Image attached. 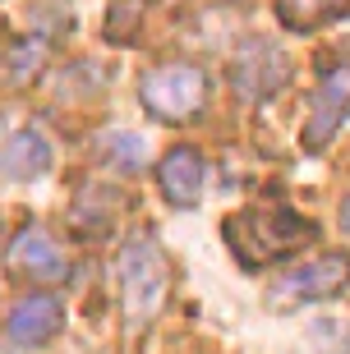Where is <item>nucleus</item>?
<instances>
[{
	"label": "nucleus",
	"mask_w": 350,
	"mask_h": 354,
	"mask_svg": "<svg viewBox=\"0 0 350 354\" xmlns=\"http://www.w3.org/2000/svg\"><path fill=\"white\" fill-rule=\"evenodd\" d=\"M226 244L245 267H272L281 258H295L309 249L318 225L290 207H240L226 216Z\"/></svg>",
	"instance_id": "obj_1"
},
{
	"label": "nucleus",
	"mask_w": 350,
	"mask_h": 354,
	"mask_svg": "<svg viewBox=\"0 0 350 354\" xmlns=\"http://www.w3.org/2000/svg\"><path fill=\"white\" fill-rule=\"evenodd\" d=\"M116 281H120V308H125V322H130V327H148V322L166 308L170 263L148 235H134L130 244L120 249Z\"/></svg>",
	"instance_id": "obj_2"
},
{
	"label": "nucleus",
	"mask_w": 350,
	"mask_h": 354,
	"mask_svg": "<svg viewBox=\"0 0 350 354\" xmlns=\"http://www.w3.org/2000/svg\"><path fill=\"white\" fill-rule=\"evenodd\" d=\"M139 102L157 120H194L208 106V74L189 60H166L139 74Z\"/></svg>",
	"instance_id": "obj_3"
},
{
	"label": "nucleus",
	"mask_w": 350,
	"mask_h": 354,
	"mask_svg": "<svg viewBox=\"0 0 350 354\" xmlns=\"http://www.w3.org/2000/svg\"><path fill=\"white\" fill-rule=\"evenodd\" d=\"M286 79H290V60H286V51L272 37H249L231 60V88L249 106L272 102L286 88Z\"/></svg>",
	"instance_id": "obj_4"
},
{
	"label": "nucleus",
	"mask_w": 350,
	"mask_h": 354,
	"mask_svg": "<svg viewBox=\"0 0 350 354\" xmlns=\"http://www.w3.org/2000/svg\"><path fill=\"white\" fill-rule=\"evenodd\" d=\"M346 115H350V65H332L323 69V79L309 97V120H304V133H299L304 152H323L346 124Z\"/></svg>",
	"instance_id": "obj_5"
},
{
	"label": "nucleus",
	"mask_w": 350,
	"mask_h": 354,
	"mask_svg": "<svg viewBox=\"0 0 350 354\" xmlns=\"http://www.w3.org/2000/svg\"><path fill=\"white\" fill-rule=\"evenodd\" d=\"M65 331V304L55 295H24L5 317V336L14 350H42Z\"/></svg>",
	"instance_id": "obj_6"
},
{
	"label": "nucleus",
	"mask_w": 350,
	"mask_h": 354,
	"mask_svg": "<svg viewBox=\"0 0 350 354\" xmlns=\"http://www.w3.org/2000/svg\"><path fill=\"white\" fill-rule=\"evenodd\" d=\"M203 180H208V166H203V152L198 147L180 143L157 161V184H161L170 207H194L198 198H203Z\"/></svg>",
	"instance_id": "obj_7"
},
{
	"label": "nucleus",
	"mask_w": 350,
	"mask_h": 354,
	"mask_svg": "<svg viewBox=\"0 0 350 354\" xmlns=\"http://www.w3.org/2000/svg\"><path fill=\"white\" fill-rule=\"evenodd\" d=\"M10 267H14V272H24V276H33V281H65V276H69V258L55 249L51 235H42L37 225H28V230L14 235Z\"/></svg>",
	"instance_id": "obj_8"
},
{
	"label": "nucleus",
	"mask_w": 350,
	"mask_h": 354,
	"mask_svg": "<svg viewBox=\"0 0 350 354\" xmlns=\"http://www.w3.org/2000/svg\"><path fill=\"white\" fill-rule=\"evenodd\" d=\"M346 286H350V253H323L318 263H309V267H299V272L286 276V290L299 295V299H309V304L337 299Z\"/></svg>",
	"instance_id": "obj_9"
},
{
	"label": "nucleus",
	"mask_w": 350,
	"mask_h": 354,
	"mask_svg": "<svg viewBox=\"0 0 350 354\" xmlns=\"http://www.w3.org/2000/svg\"><path fill=\"white\" fill-rule=\"evenodd\" d=\"M51 171V143L37 129H19L0 147V175L5 180H42Z\"/></svg>",
	"instance_id": "obj_10"
},
{
	"label": "nucleus",
	"mask_w": 350,
	"mask_h": 354,
	"mask_svg": "<svg viewBox=\"0 0 350 354\" xmlns=\"http://www.w3.org/2000/svg\"><path fill=\"white\" fill-rule=\"evenodd\" d=\"M120 216V194L116 189H83V194L74 198V207H69V230H74L78 239H102L111 225H116Z\"/></svg>",
	"instance_id": "obj_11"
},
{
	"label": "nucleus",
	"mask_w": 350,
	"mask_h": 354,
	"mask_svg": "<svg viewBox=\"0 0 350 354\" xmlns=\"http://www.w3.org/2000/svg\"><path fill=\"white\" fill-rule=\"evenodd\" d=\"M350 0H277V14H281L286 28L295 32H309L313 24H327V19H341Z\"/></svg>",
	"instance_id": "obj_12"
},
{
	"label": "nucleus",
	"mask_w": 350,
	"mask_h": 354,
	"mask_svg": "<svg viewBox=\"0 0 350 354\" xmlns=\"http://www.w3.org/2000/svg\"><path fill=\"white\" fill-rule=\"evenodd\" d=\"M102 147L116 157V166H125V171H139L143 166V138L139 133H106Z\"/></svg>",
	"instance_id": "obj_13"
},
{
	"label": "nucleus",
	"mask_w": 350,
	"mask_h": 354,
	"mask_svg": "<svg viewBox=\"0 0 350 354\" xmlns=\"http://www.w3.org/2000/svg\"><path fill=\"white\" fill-rule=\"evenodd\" d=\"M341 230H346V235H350V198H346V203H341Z\"/></svg>",
	"instance_id": "obj_14"
}]
</instances>
